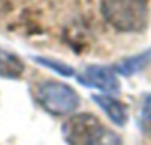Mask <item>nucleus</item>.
Returning a JSON list of instances; mask_svg holds the SVG:
<instances>
[{"label":"nucleus","mask_w":151,"mask_h":145,"mask_svg":"<svg viewBox=\"0 0 151 145\" xmlns=\"http://www.w3.org/2000/svg\"><path fill=\"white\" fill-rule=\"evenodd\" d=\"M25 72V63L21 58L4 47H0V77L4 79H19Z\"/></svg>","instance_id":"nucleus-6"},{"label":"nucleus","mask_w":151,"mask_h":145,"mask_svg":"<svg viewBox=\"0 0 151 145\" xmlns=\"http://www.w3.org/2000/svg\"><path fill=\"white\" fill-rule=\"evenodd\" d=\"M34 61L39 63V65H44V67L51 68V70H55V72H58L60 75H63V77H70V75H74L72 67H69V65H65V63H62V61L49 60V58H34Z\"/></svg>","instance_id":"nucleus-8"},{"label":"nucleus","mask_w":151,"mask_h":145,"mask_svg":"<svg viewBox=\"0 0 151 145\" xmlns=\"http://www.w3.org/2000/svg\"><path fill=\"white\" fill-rule=\"evenodd\" d=\"M151 61V51H146V53H141V54H135L132 58H127L119 63L114 65V70L123 75H132V73L142 70L148 63Z\"/></svg>","instance_id":"nucleus-7"},{"label":"nucleus","mask_w":151,"mask_h":145,"mask_svg":"<svg viewBox=\"0 0 151 145\" xmlns=\"http://www.w3.org/2000/svg\"><path fill=\"white\" fill-rule=\"evenodd\" d=\"M106 135L102 121L88 112L70 115L62 126V136L67 145H102Z\"/></svg>","instance_id":"nucleus-2"},{"label":"nucleus","mask_w":151,"mask_h":145,"mask_svg":"<svg viewBox=\"0 0 151 145\" xmlns=\"http://www.w3.org/2000/svg\"><path fill=\"white\" fill-rule=\"evenodd\" d=\"M102 16L121 33H139L148 26V0H102Z\"/></svg>","instance_id":"nucleus-1"},{"label":"nucleus","mask_w":151,"mask_h":145,"mask_svg":"<svg viewBox=\"0 0 151 145\" xmlns=\"http://www.w3.org/2000/svg\"><path fill=\"white\" fill-rule=\"evenodd\" d=\"M79 80H81V84H84L88 87H95V89L106 91L109 95L119 91L118 77H116L114 70L109 67H100V65L88 67L79 75Z\"/></svg>","instance_id":"nucleus-4"},{"label":"nucleus","mask_w":151,"mask_h":145,"mask_svg":"<svg viewBox=\"0 0 151 145\" xmlns=\"http://www.w3.org/2000/svg\"><path fill=\"white\" fill-rule=\"evenodd\" d=\"M39 105L53 115H67L79 107V95L74 87L58 80H46L35 91Z\"/></svg>","instance_id":"nucleus-3"},{"label":"nucleus","mask_w":151,"mask_h":145,"mask_svg":"<svg viewBox=\"0 0 151 145\" xmlns=\"http://www.w3.org/2000/svg\"><path fill=\"white\" fill-rule=\"evenodd\" d=\"M93 102L106 112V115L113 121L116 126H125L128 121V109L123 102L111 95H95Z\"/></svg>","instance_id":"nucleus-5"},{"label":"nucleus","mask_w":151,"mask_h":145,"mask_svg":"<svg viewBox=\"0 0 151 145\" xmlns=\"http://www.w3.org/2000/svg\"><path fill=\"white\" fill-rule=\"evenodd\" d=\"M141 128L144 131H151V95H148L142 102L141 109Z\"/></svg>","instance_id":"nucleus-9"}]
</instances>
